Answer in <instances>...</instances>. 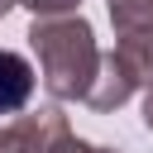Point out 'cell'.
<instances>
[{
	"instance_id": "obj_6",
	"label": "cell",
	"mask_w": 153,
	"mask_h": 153,
	"mask_svg": "<svg viewBox=\"0 0 153 153\" xmlns=\"http://www.w3.org/2000/svg\"><path fill=\"white\" fill-rule=\"evenodd\" d=\"M29 14H72L81 0H19Z\"/></svg>"
},
{
	"instance_id": "obj_4",
	"label": "cell",
	"mask_w": 153,
	"mask_h": 153,
	"mask_svg": "<svg viewBox=\"0 0 153 153\" xmlns=\"http://www.w3.org/2000/svg\"><path fill=\"white\" fill-rule=\"evenodd\" d=\"M110 24H115V48L129 53L153 76V0H110Z\"/></svg>"
},
{
	"instance_id": "obj_8",
	"label": "cell",
	"mask_w": 153,
	"mask_h": 153,
	"mask_svg": "<svg viewBox=\"0 0 153 153\" xmlns=\"http://www.w3.org/2000/svg\"><path fill=\"white\" fill-rule=\"evenodd\" d=\"M72 153H120V148H105V143H86V139H76Z\"/></svg>"
},
{
	"instance_id": "obj_1",
	"label": "cell",
	"mask_w": 153,
	"mask_h": 153,
	"mask_svg": "<svg viewBox=\"0 0 153 153\" xmlns=\"http://www.w3.org/2000/svg\"><path fill=\"white\" fill-rule=\"evenodd\" d=\"M29 48L38 57V81L53 100H86L96 67H100V43L86 14H33L29 24Z\"/></svg>"
},
{
	"instance_id": "obj_2",
	"label": "cell",
	"mask_w": 153,
	"mask_h": 153,
	"mask_svg": "<svg viewBox=\"0 0 153 153\" xmlns=\"http://www.w3.org/2000/svg\"><path fill=\"white\" fill-rule=\"evenodd\" d=\"M76 134L57 105H38L0 124V153H72Z\"/></svg>"
},
{
	"instance_id": "obj_3",
	"label": "cell",
	"mask_w": 153,
	"mask_h": 153,
	"mask_svg": "<svg viewBox=\"0 0 153 153\" xmlns=\"http://www.w3.org/2000/svg\"><path fill=\"white\" fill-rule=\"evenodd\" d=\"M143 81H148V72H143L129 53L110 48V53H100V67H96V81H91V91H86V105L100 110V115H110V110H120Z\"/></svg>"
},
{
	"instance_id": "obj_7",
	"label": "cell",
	"mask_w": 153,
	"mask_h": 153,
	"mask_svg": "<svg viewBox=\"0 0 153 153\" xmlns=\"http://www.w3.org/2000/svg\"><path fill=\"white\" fill-rule=\"evenodd\" d=\"M143 129L153 134V76L143 81Z\"/></svg>"
},
{
	"instance_id": "obj_5",
	"label": "cell",
	"mask_w": 153,
	"mask_h": 153,
	"mask_svg": "<svg viewBox=\"0 0 153 153\" xmlns=\"http://www.w3.org/2000/svg\"><path fill=\"white\" fill-rule=\"evenodd\" d=\"M33 86H38L33 62L14 48H0V115H24L33 100Z\"/></svg>"
},
{
	"instance_id": "obj_9",
	"label": "cell",
	"mask_w": 153,
	"mask_h": 153,
	"mask_svg": "<svg viewBox=\"0 0 153 153\" xmlns=\"http://www.w3.org/2000/svg\"><path fill=\"white\" fill-rule=\"evenodd\" d=\"M14 5H19V0H0V19H5V14L14 10Z\"/></svg>"
}]
</instances>
